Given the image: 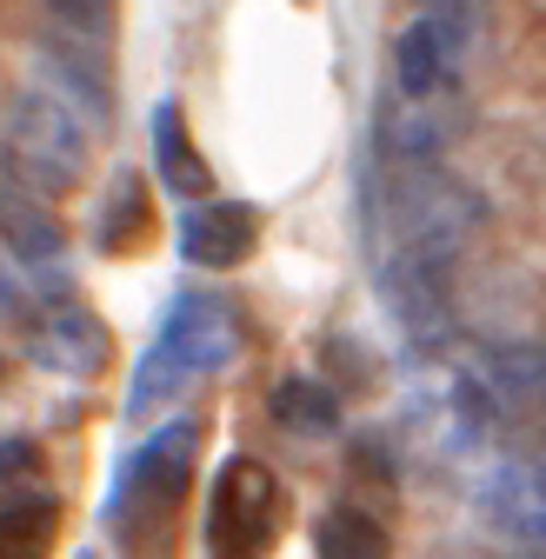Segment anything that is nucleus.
<instances>
[{
	"mask_svg": "<svg viewBox=\"0 0 546 559\" xmlns=\"http://www.w3.org/2000/svg\"><path fill=\"white\" fill-rule=\"evenodd\" d=\"M147 234H154V200H147V180L133 174V167H120V174L107 180L100 206H94V247L120 260V253H141V247H147Z\"/></svg>",
	"mask_w": 546,
	"mask_h": 559,
	"instance_id": "f8f14e48",
	"label": "nucleus"
},
{
	"mask_svg": "<svg viewBox=\"0 0 546 559\" xmlns=\"http://www.w3.org/2000/svg\"><path fill=\"white\" fill-rule=\"evenodd\" d=\"M200 419L180 413L154 440H141L120 473H114V500H107V533L120 539L127 559H174V533H180V500L193 486V460H200Z\"/></svg>",
	"mask_w": 546,
	"mask_h": 559,
	"instance_id": "f257e3e1",
	"label": "nucleus"
},
{
	"mask_svg": "<svg viewBox=\"0 0 546 559\" xmlns=\"http://www.w3.org/2000/svg\"><path fill=\"white\" fill-rule=\"evenodd\" d=\"M154 167H161V180H167L174 200H207L214 193V167H207V154L193 147L180 100H161L154 107Z\"/></svg>",
	"mask_w": 546,
	"mask_h": 559,
	"instance_id": "ddd939ff",
	"label": "nucleus"
},
{
	"mask_svg": "<svg viewBox=\"0 0 546 559\" xmlns=\"http://www.w3.org/2000/svg\"><path fill=\"white\" fill-rule=\"evenodd\" d=\"M539 400V346L533 340H494V346H473V354L453 367L447 386V413L466 440L500 433Z\"/></svg>",
	"mask_w": 546,
	"mask_h": 559,
	"instance_id": "39448f33",
	"label": "nucleus"
},
{
	"mask_svg": "<svg viewBox=\"0 0 546 559\" xmlns=\"http://www.w3.org/2000/svg\"><path fill=\"white\" fill-rule=\"evenodd\" d=\"M47 8H54V27L67 34V47L107 53V40H114V0H47Z\"/></svg>",
	"mask_w": 546,
	"mask_h": 559,
	"instance_id": "a211bd4d",
	"label": "nucleus"
},
{
	"mask_svg": "<svg viewBox=\"0 0 546 559\" xmlns=\"http://www.w3.org/2000/svg\"><path fill=\"white\" fill-rule=\"evenodd\" d=\"M480 520L520 559H539L546 520H539V473H533V460H500V473L487 479V493H480Z\"/></svg>",
	"mask_w": 546,
	"mask_h": 559,
	"instance_id": "9b49d317",
	"label": "nucleus"
},
{
	"mask_svg": "<svg viewBox=\"0 0 546 559\" xmlns=\"http://www.w3.org/2000/svg\"><path fill=\"white\" fill-rule=\"evenodd\" d=\"M14 160L40 200L87 180V127L54 87H27L14 100Z\"/></svg>",
	"mask_w": 546,
	"mask_h": 559,
	"instance_id": "423d86ee",
	"label": "nucleus"
},
{
	"mask_svg": "<svg viewBox=\"0 0 546 559\" xmlns=\"http://www.w3.org/2000/svg\"><path fill=\"white\" fill-rule=\"evenodd\" d=\"M34 360H40L47 373H60V380H100V373L114 367V333H107L100 313L60 300V307H47L40 326H34Z\"/></svg>",
	"mask_w": 546,
	"mask_h": 559,
	"instance_id": "1a4fd4ad",
	"label": "nucleus"
},
{
	"mask_svg": "<svg viewBox=\"0 0 546 559\" xmlns=\"http://www.w3.org/2000/svg\"><path fill=\"white\" fill-rule=\"evenodd\" d=\"M260 247V206L253 200H193L180 214V260L187 266H240Z\"/></svg>",
	"mask_w": 546,
	"mask_h": 559,
	"instance_id": "9d476101",
	"label": "nucleus"
},
{
	"mask_svg": "<svg viewBox=\"0 0 546 559\" xmlns=\"http://www.w3.org/2000/svg\"><path fill=\"white\" fill-rule=\"evenodd\" d=\"M0 240H8V253H14L21 266L60 260V247H67L60 221L47 214V200H40L34 187H21V193H8V200H0Z\"/></svg>",
	"mask_w": 546,
	"mask_h": 559,
	"instance_id": "dca6fc26",
	"label": "nucleus"
},
{
	"mask_svg": "<svg viewBox=\"0 0 546 559\" xmlns=\"http://www.w3.org/2000/svg\"><path fill=\"white\" fill-rule=\"evenodd\" d=\"M460 60H466V0H434V8L414 14L393 40V87L406 100L447 94Z\"/></svg>",
	"mask_w": 546,
	"mask_h": 559,
	"instance_id": "6e6552de",
	"label": "nucleus"
},
{
	"mask_svg": "<svg viewBox=\"0 0 546 559\" xmlns=\"http://www.w3.org/2000/svg\"><path fill=\"white\" fill-rule=\"evenodd\" d=\"M313 546H320V559H387V526L360 507H333V513H320Z\"/></svg>",
	"mask_w": 546,
	"mask_h": 559,
	"instance_id": "f3484780",
	"label": "nucleus"
},
{
	"mask_svg": "<svg viewBox=\"0 0 546 559\" xmlns=\"http://www.w3.org/2000/svg\"><path fill=\"white\" fill-rule=\"evenodd\" d=\"M0 373H8V367H0Z\"/></svg>",
	"mask_w": 546,
	"mask_h": 559,
	"instance_id": "aec40b11",
	"label": "nucleus"
},
{
	"mask_svg": "<svg viewBox=\"0 0 546 559\" xmlns=\"http://www.w3.org/2000/svg\"><path fill=\"white\" fill-rule=\"evenodd\" d=\"M266 413H273V427H287L294 440H333L340 433V393L327 380H307V373L273 380Z\"/></svg>",
	"mask_w": 546,
	"mask_h": 559,
	"instance_id": "4468645a",
	"label": "nucleus"
},
{
	"mask_svg": "<svg viewBox=\"0 0 546 559\" xmlns=\"http://www.w3.org/2000/svg\"><path fill=\"white\" fill-rule=\"evenodd\" d=\"M447 273L453 266L414 260V253H387L380 266V300L414 354H447V340H453V280Z\"/></svg>",
	"mask_w": 546,
	"mask_h": 559,
	"instance_id": "0eeeda50",
	"label": "nucleus"
},
{
	"mask_svg": "<svg viewBox=\"0 0 546 559\" xmlns=\"http://www.w3.org/2000/svg\"><path fill=\"white\" fill-rule=\"evenodd\" d=\"M447 140H453V120H447L440 94H420V100H406V107L387 114V127H380V154H387V160H434Z\"/></svg>",
	"mask_w": 546,
	"mask_h": 559,
	"instance_id": "2eb2a0df",
	"label": "nucleus"
},
{
	"mask_svg": "<svg viewBox=\"0 0 546 559\" xmlns=\"http://www.w3.org/2000/svg\"><path fill=\"white\" fill-rule=\"evenodd\" d=\"M40 473H47V460L34 440H0V479H40Z\"/></svg>",
	"mask_w": 546,
	"mask_h": 559,
	"instance_id": "6ab92c4d",
	"label": "nucleus"
},
{
	"mask_svg": "<svg viewBox=\"0 0 546 559\" xmlns=\"http://www.w3.org/2000/svg\"><path fill=\"white\" fill-rule=\"evenodd\" d=\"M240 354V320L221 294H180L154 333V346L133 367V386H127V419H147L161 400H174L187 380H207L221 367H234Z\"/></svg>",
	"mask_w": 546,
	"mask_h": 559,
	"instance_id": "f03ea898",
	"label": "nucleus"
},
{
	"mask_svg": "<svg viewBox=\"0 0 546 559\" xmlns=\"http://www.w3.org/2000/svg\"><path fill=\"white\" fill-rule=\"evenodd\" d=\"M406 174L387 180V227H393V253H414V260H440L453 266L460 247L480 234L487 221V200L473 193L466 180L440 174L434 160H400Z\"/></svg>",
	"mask_w": 546,
	"mask_h": 559,
	"instance_id": "7ed1b4c3",
	"label": "nucleus"
},
{
	"mask_svg": "<svg viewBox=\"0 0 546 559\" xmlns=\"http://www.w3.org/2000/svg\"><path fill=\"white\" fill-rule=\"evenodd\" d=\"M287 533V486L266 460L234 453L207 486V552L214 559H266Z\"/></svg>",
	"mask_w": 546,
	"mask_h": 559,
	"instance_id": "20e7f679",
	"label": "nucleus"
}]
</instances>
